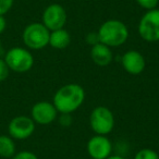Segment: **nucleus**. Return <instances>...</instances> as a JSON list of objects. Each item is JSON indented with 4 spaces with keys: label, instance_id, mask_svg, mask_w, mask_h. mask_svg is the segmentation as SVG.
Listing matches in <instances>:
<instances>
[{
    "label": "nucleus",
    "instance_id": "nucleus-1",
    "mask_svg": "<svg viewBox=\"0 0 159 159\" xmlns=\"http://www.w3.org/2000/svg\"><path fill=\"white\" fill-rule=\"evenodd\" d=\"M85 91L81 85L71 83L60 87L53 96L52 104L60 113H72L82 106Z\"/></svg>",
    "mask_w": 159,
    "mask_h": 159
},
{
    "label": "nucleus",
    "instance_id": "nucleus-2",
    "mask_svg": "<svg viewBox=\"0 0 159 159\" xmlns=\"http://www.w3.org/2000/svg\"><path fill=\"white\" fill-rule=\"evenodd\" d=\"M99 43L108 47H119L129 38V29L122 21L108 20L100 25L97 32Z\"/></svg>",
    "mask_w": 159,
    "mask_h": 159
},
{
    "label": "nucleus",
    "instance_id": "nucleus-3",
    "mask_svg": "<svg viewBox=\"0 0 159 159\" xmlns=\"http://www.w3.org/2000/svg\"><path fill=\"white\" fill-rule=\"evenodd\" d=\"M50 31L43 23H31L23 31V43L26 47L39 50L49 45Z\"/></svg>",
    "mask_w": 159,
    "mask_h": 159
},
{
    "label": "nucleus",
    "instance_id": "nucleus-4",
    "mask_svg": "<svg viewBox=\"0 0 159 159\" xmlns=\"http://www.w3.org/2000/svg\"><path fill=\"white\" fill-rule=\"evenodd\" d=\"M89 124L97 135H107L115 128V117L110 109L98 106L93 109L89 116Z\"/></svg>",
    "mask_w": 159,
    "mask_h": 159
},
{
    "label": "nucleus",
    "instance_id": "nucleus-5",
    "mask_svg": "<svg viewBox=\"0 0 159 159\" xmlns=\"http://www.w3.org/2000/svg\"><path fill=\"white\" fill-rule=\"evenodd\" d=\"M10 71L16 73H24L32 69L34 64V57L27 49L22 47H14L7 52L5 58Z\"/></svg>",
    "mask_w": 159,
    "mask_h": 159
},
{
    "label": "nucleus",
    "instance_id": "nucleus-6",
    "mask_svg": "<svg viewBox=\"0 0 159 159\" xmlns=\"http://www.w3.org/2000/svg\"><path fill=\"white\" fill-rule=\"evenodd\" d=\"M139 34L149 43L159 42V9L148 10L139 23Z\"/></svg>",
    "mask_w": 159,
    "mask_h": 159
},
{
    "label": "nucleus",
    "instance_id": "nucleus-7",
    "mask_svg": "<svg viewBox=\"0 0 159 159\" xmlns=\"http://www.w3.org/2000/svg\"><path fill=\"white\" fill-rule=\"evenodd\" d=\"M66 11L59 3L48 6L43 12V24L50 32L63 29L66 23Z\"/></svg>",
    "mask_w": 159,
    "mask_h": 159
},
{
    "label": "nucleus",
    "instance_id": "nucleus-8",
    "mask_svg": "<svg viewBox=\"0 0 159 159\" xmlns=\"http://www.w3.org/2000/svg\"><path fill=\"white\" fill-rule=\"evenodd\" d=\"M8 131L10 136L14 139H29L35 131V122L26 116H18L10 121Z\"/></svg>",
    "mask_w": 159,
    "mask_h": 159
},
{
    "label": "nucleus",
    "instance_id": "nucleus-9",
    "mask_svg": "<svg viewBox=\"0 0 159 159\" xmlns=\"http://www.w3.org/2000/svg\"><path fill=\"white\" fill-rule=\"evenodd\" d=\"M86 149L92 159H106L111 155L112 144L106 135L96 134L87 142Z\"/></svg>",
    "mask_w": 159,
    "mask_h": 159
},
{
    "label": "nucleus",
    "instance_id": "nucleus-10",
    "mask_svg": "<svg viewBox=\"0 0 159 159\" xmlns=\"http://www.w3.org/2000/svg\"><path fill=\"white\" fill-rule=\"evenodd\" d=\"M32 119L35 123L40 125H47L52 123L56 120L58 115V111L52 102H36L32 107Z\"/></svg>",
    "mask_w": 159,
    "mask_h": 159
},
{
    "label": "nucleus",
    "instance_id": "nucleus-11",
    "mask_svg": "<svg viewBox=\"0 0 159 159\" xmlns=\"http://www.w3.org/2000/svg\"><path fill=\"white\" fill-rule=\"evenodd\" d=\"M121 64L129 74L139 75L144 71L146 62L144 56L139 51L129 50L122 56Z\"/></svg>",
    "mask_w": 159,
    "mask_h": 159
},
{
    "label": "nucleus",
    "instance_id": "nucleus-12",
    "mask_svg": "<svg viewBox=\"0 0 159 159\" xmlns=\"http://www.w3.org/2000/svg\"><path fill=\"white\" fill-rule=\"evenodd\" d=\"M91 58L95 64L99 66H106L112 61V51L111 48L106 45L98 43L92 46L91 48Z\"/></svg>",
    "mask_w": 159,
    "mask_h": 159
},
{
    "label": "nucleus",
    "instance_id": "nucleus-13",
    "mask_svg": "<svg viewBox=\"0 0 159 159\" xmlns=\"http://www.w3.org/2000/svg\"><path fill=\"white\" fill-rule=\"evenodd\" d=\"M71 44V35L66 30L60 29L50 32L49 45L56 49H64Z\"/></svg>",
    "mask_w": 159,
    "mask_h": 159
},
{
    "label": "nucleus",
    "instance_id": "nucleus-14",
    "mask_svg": "<svg viewBox=\"0 0 159 159\" xmlns=\"http://www.w3.org/2000/svg\"><path fill=\"white\" fill-rule=\"evenodd\" d=\"M16 155V143L13 139L8 135H0V156L10 158Z\"/></svg>",
    "mask_w": 159,
    "mask_h": 159
},
{
    "label": "nucleus",
    "instance_id": "nucleus-15",
    "mask_svg": "<svg viewBox=\"0 0 159 159\" xmlns=\"http://www.w3.org/2000/svg\"><path fill=\"white\" fill-rule=\"evenodd\" d=\"M134 159H159V155L157 152L150 148H143L139 150L135 155Z\"/></svg>",
    "mask_w": 159,
    "mask_h": 159
},
{
    "label": "nucleus",
    "instance_id": "nucleus-16",
    "mask_svg": "<svg viewBox=\"0 0 159 159\" xmlns=\"http://www.w3.org/2000/svg\"><path fill=\"white\" fill-rule=\"evenodd\" d=\"M136 2L139 3V7L148 11V10L156 9L159 3V0H136Z\"/></svg>",
    "mask_w": 159,
    "mask_h": 159
},
{
    "label": "nucleus",
    "instance_id": "nucleus-17",
    "mask_svg": "<svg viewBox=\"0 0 159 159\" xmlns=\"http://www.w3.org/2000/svg\"><path fill=\"white\" fill-rule=\"evenodd\" d=\"M10 74V69L8 66L7 62L5 61V59L0 58V82H3L8 79Z\"/></svg>",
    "mask_w": 159,
    "mask_h": 159
},
{
    "label": "nucleus",
    "instance_id": "nucleus-18",
    "mask_svg": "<svg viewBox=\"0 0 159 159\" xmlns=\"http://www.w3.org/2000/svg\"><path fill=\"white\" fill-rule=\"evenodd\" d=\"M14 0H0V16H5L11 10Z\"/></svg>",
    "mask_w": 159,
    "mask_h": 159
},
{
    "label": "nucleus",
    "instance_id": "nucleus-19",
    "mask_svg": "<svg viewBox=\"0 0 159 159\" xmlns=\"http://www.w3.org/2000/svg\"><path fill=\"white\" fill-rule=\"evenodd\" d=\"M12 159H38V157L36 156L34 152L23 150V152H20L14 155V156L12 157Z\"/></svg>",
    "mask_w": 159,
    "mask_h": 159
},
{
    "label": "nucleus",
    "instance_id": "nucleus-20",
    "mask_svg": "<svg viewBox=\"0 0 159 159\" xmlns=\"http://www.w3.org/2000/svg\"><path fill=\"white\" fill-rule=\"evenodd\" d=\"M59 123L62 126H70L71 123H72L71 113H61L59 118Z\"/></svg>",
    "mask_w": 159,
    "mask_h": 159
},
{
    "label": "nucleus",
    "instance_id": "nucleus-21",
    "mask_svg": "<svg viewBox=\"0 0 159 159\" xmlns=\"http://www.w3.org/2000/svg\"><path fill=\"white\" fill-rule=\"evenodd\" d=\"M86 43L92 46L98 44L99 43V38H98V34L97 33H89L86 36Z\"/></svg>",
    "mask_w": 159,
    "mask_h": 159
},
{
    "label": "nucleus",
    "instance_id": "nucleus-22",
    "mask_svg": "<svg viewBox=\"0 0 159 159\" xmlns=\"http://www.w3.org/2000/svg\"><path fill=\"white\" fill-rule=\"evenodd\" d=\"M6 26H7V21L5 19V16H0V34L5 31Z\"/></svg>",
    "mask_w": 159,
    "mask_h": 159
},
{
    "label": "nucleus",
    "instance_id": "nucleus-23",
    "mask_svg": "<svg viewBox=\"0 0 159 159\" xmlns=\"http://www.w3.org/2000/svg\"><path fill=\"white\" fill-rule=\"evenodd\" d=\"M106 159H125L124 157H122V156H119V155H110V156L108 157V158H106Z\"/></svg>",
    "mask_w": 159,
    "mask_h": 159
},
{
    "label": "nucleus",
    "instance_id": "nucleus-24",
    "mask_svg": "<svg viewBox=\"0 0 159 159\" xmlns=\"http://www.w3.org/2000/svg\"><path fill=\"white\" fill-rule=\"evenodd\" d=\"M0 51H1V43H0Z\"/></svg>",
    "mask_w": 159,
    "mask_h": 159
}]
</instances>
